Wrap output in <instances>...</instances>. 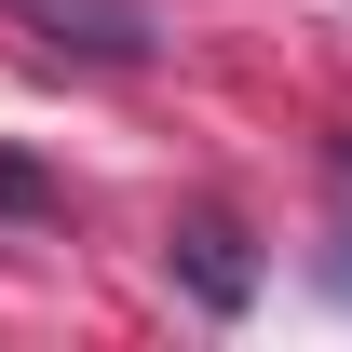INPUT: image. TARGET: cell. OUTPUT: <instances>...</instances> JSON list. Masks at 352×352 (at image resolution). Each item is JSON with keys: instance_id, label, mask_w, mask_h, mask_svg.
I'll return each instance as SVG.
<instances>
[{"instance_id": "6da1fadb", "label": "cell", "mask_w": 352, "mask_h": 352, "mask_svg": "<svg viewBox=\"0 0 352 352\" xmlns=\"http://www.w3.org/2000/svg\"><path fill=\"white\" fill-rule=\"evenodd\" d=\"M0 14L41 54H68V68H149L163 54V14L149 0H0Z\"/></svg>"}, {"instance_id": "7a4b0ae2", "label": "cell", "mask_w": 352, "mask_h": 352, "mask_svg": "<svg viewBox=\"0 0 352 352\" xmlns=\"http://www.w3.org/2000/svg\"><path fill=\"white\" fill-rule=\"evenodd\" d=\"M163 258H176V285H190V311H244V298H258V244H244L230 204H190Z\"/></svg>"}, {"instance_id": "3957f363", "label": "cell", "mask_w": 352, "mask_h": 352, "mask_svg": "<svg viewBox=\"0 0 352 352\" xmlns=\"http://www.w3.org/2000/svg\"><path fill=\"white\" fill-rule=\"evenodd\" d=\"M41 204H54V176H41V163H0V217H41Z\"/></svg>"}, {"instance_id": "277c9868", "label": "cell", "mask_w": 352, "mask_h": 352, "mask_svg": "<svg viewBox=\"0 0 352 352\" xmlns=\"http://www.w3.org/2000/svg\"><path fill=\"white\" fill-rule=\"evenodd\" d=\"M339 204H352V149H339ZM339 271H352V258H339Z\"/></svg>"}]
</instances>
